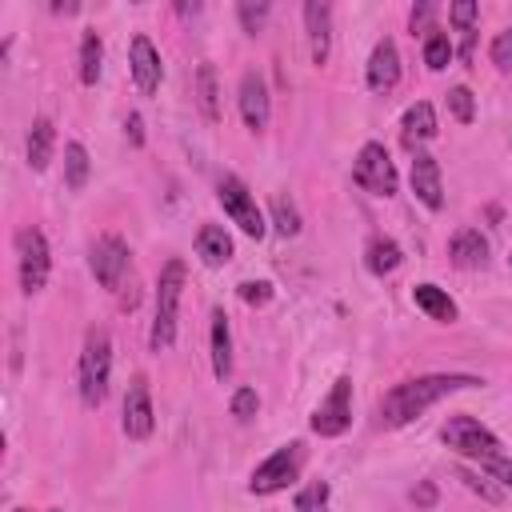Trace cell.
I'll return each instance as SVG.
<instances>
[{
  "mask_svg": "<svg viewBox=\"0 0 512 512\" xmlns=\"http://www.w3.org/2000/svg\"><path fill=\"white\" fill-rule=\"evenodd\" d=\"M400 136H404L408 148H416V144H424V140L436 136V112H432L428 100H416V104L404 112V120H400Z\"/></svg>",
  "mask_w": 512,
  "mask_h": 512,
  "instance_id": "cell-18",
  "label": "cell"
},
{
  "mask_svg": "<svg viewBox=\"0 0 512 512\" xmlns=\"http://www.w3.org/2000/svg\"><path fill=\"white\" fill-rule=\"evenodd\" d=\"M396 80H400V52L392 40H380L368 56V88L388 92V88H396Z\"/></svg>",
  "mask_w": 512,
  "mask_h": 512,
  "instance_id": "cell-16",
  "label": "cell"
},
{
  "mask_svg": "<svg viewBox=\"0 0 512 512\" xmlns=\"http://www.w3.org/2000/svg\"><path fill=\"white\" fill-rule=\"evenodd\" d=\"M152 424H156V416H152L148 380L136 376V380L128 384V396H124V420H120V428H124L128 440H144V436L152 432Z\"/></svg>",
  "mask_w": 512,
  "mask_h": 512,
  "instance_id": "cell-11",
  "label": "cell"
},
{
  "mask_svg": "<svg viewBox=\"0 0 512 512\" xmlns=\"http://www.w3.org/2000/svg\"><path fill=\"white\" fill-rule=\"evenodd\" d=\"M352 180L364 188V192H372V196H396V164H392V156H388V148L384 144H376V140H368L360 152H356V164H352Z\"/></svg>",
  "mask_w": 512,
  "mask_h": 512,
  "instance_id": "cell-4",
  "label": "cell"
},
{
  "mask_svg": "<svg viewBox=\"0 0 512 512\" xmlns=\"http://www.w3.org/2000/svg\"><path fill=\"white\" fill-rule=\"evenodd\" d=\"M456 476H460V480L468 484V492H476V496H484L488 504H500V500H504V492H500L496 484H488V476H480V472H472V468H460Z\"/></svg>",
  "mask_w": 512,
  "mask_h": 512,
  "instance_id": "cell-31",
  "label": "cell"
},
{
  "mask_svg": "<svg viewBox=\"0 0 512 512\" xmlns=\"http://www.w3.org/2000/svg\"><path fill=\"white\" fill-rule=\"evenodd\" d=\"M240 300L244 304H268L272 300V284L268 280H244L240 284Z\"/></svg>",
  "mask_w": 512,
  "mask_h": 512,
  "instance_id": "cell-36",
  "label": "cell"
},
{
  "mask_svg": "<svg viewBox=\"0 0 512 512\" xmlns=\"http://www.w3.org/2000/svg\"><path fill=\"white\" fill-rule=\"evenodd\" d=\"M196 252H200V260H204L208 268H220V264L232 260V236H228L220 224H204V228L196 232Z\"/></svg>",
  "mask_w": 512,
  "mask_h": 512,
  "instance_id": "cell-19",
  "label": "cell"
},
{
  "mask_svg": "<svg viewBox=\"0 0 512 512\" xmlns=\"http://www.w3.org/2000/svg\"><path fill=\"white\" fill-rule=\"evenodd\" d=\"M448 256L456 268H484L488 260V240L480 236V228H460L452 240H448Z\"/></svg>",
  "mask_w": 512,
  "mask_h": 512,
  "instance_id": "cell-17",
  "label": "cell"
},
{
  "mask_svg": "<svg viewBox=\"0 0 512 512\" xmlns=\"http://www.w3.org/2000/svg\"><path fill=\"white\" fill-rule=\"evenodd\" d=\"M508 264H512V252H508Z\"/></svg>",
  "mask_w": 512,
  "mask_h": 512,
  "instance_id": "cell-42",
  "label": "cell"
},
{
  "mask_svg": "<svg viewBox=\"0 0 512 512\" xmlns=\"http://www.w3.org/2000/svg\"><path fill=\"white\" fill-rule=\"evenodd\" d=\"M236 12H240L244 32H260V28L268 24V12H272V8H268V0H256V4H252V0H240Z\"/></svg>",
  "mask_w": 512,
  "mask_h": 512,
  "instance_id": "cell-30",
  "label": "cell"
},
{
  "mask_svg": "<svg viewBox=\"0 0 512 512\" xmlns=\"http://www.w3.org/2000/svg\"><path fill=\"white\" fill-rule=\"evenodd\" d=\"M480 468H484L488 476H496L500 484H512V456L492 452V456H484V460H480Z\"/></svg>",
  "mask_w": 512,
  "mask_h": 512,
  "instance_id": "cell-35",
  "label": "cell"
},
{
  "mask_svg": "<svg viewBox=\"0 0 512 512\" xmlns=\"http://www.w3.org/2000/svg\"><path fill=\"white\" fill-rule=\"evenodd\" d=\"M12 512H32V508H12ZM44 512H56V508H44Z\"/></svg>",
  "mask_w": 512,
  "mask_h": 512,
  "instance_id": "cell-41",
  "label": "cell"
},
{
  "mask_svg": "<svg viewBox=\"0 0 512 512\" xmlns=\"http://www.w3.org/2000/svg\"><path fill=\"white\" fill-rule=\"evenodd\" d=\"M448 60H452V40H448V32L428 28V40H424V64H428L432 72H440V68H448Z\"/></svg>",
  "mask_w": 512,
  "mask_h": 512,
  "instance_id": "cell-27",
  "label": "cell"
},
{
  "mask_svg": "<svg viewBox=\"0 0 512 512\" xmlns=\"http://www.w3.org/2000/svg\"><path fill=\"white\" fill-rule=\"evenodd\" d=\"M100 56H104L100 32H96V28H84V40H80V80H84L88 88L100 80Z\"/></svg>",
  "mask_w": 512,
  "mask_h": 512,
  "instance_id": "cell-25",
  "label": "cell"
},
{
  "mask_svg": "<svg viewBox=\"0 0 512 512\" xmlns=\"http://www.w3.org/2000/svg\"><path fill=\"white\" fill-rule=\"evenodd\" d=\"M160 76H164V64H160L156 44H152L144 32L132 36V80H136V88H140L144 96H152V92L160 88Z\"/></svg>",
  "mask_w": 512,
  "mask_h": 512,
  "instance_id": "cell-13",
  "label": "cell"
},
{
  "mask_svg": "<svg viewBox=\"0 0 512 512\" xmlns=\"http://www.w3.org/2000/svg\"><path fill=\"white\" fill-rule=\"evenodd\" d=\"M16 260H20V288L32 296L48 284L52 272V256H48V240L40 228H20L16 232Z\"/></svg>",
  "mask_w": 512,
  "mask_h": 512,
  "instance_id": "cell-7",
  "label": "cell"
},
{
  "mask_svg": "<svg viewBox=\"0 0 512 512\" xmlns=\"http://www.w3.org/2000/svg\"><path fill=\"white\" fill-rule=\"evenodd\" d=\"M476 16H480V4L476 0H456L452 8H448V20L468 36V32H476Z\"/></svg>",
  "mask_w": 512,
  "mask_h": 512,
  "instance_id": "cell-32",
  "label": "cell"
},
{
  "mask_svg": "<svg viewBox=\"0 0 512 512\" xmlns=\"http://www.w3.org/2000/svg\"><path fill=\"white\" fill-rule=\"evenodd\" d=\"M256 408H260L256 388H236V396H232V416H236V420H252Z\"/></svg>",
  "mask_w": 512,
  "mask_h": 512,
  "instance_id": "cell-34",
  "label": "cell"
},
{
  "mask_svg": "<svg viewBox=\"0 0 512 512\" xmlns=\"http://www.w3.org/2000/svg\"><path fill=\"white\" fill-rule=\"evenodd\" d=\"M480 384H484L480 376H464V372H432V376L404 380V384H396V388L384 392V400H380V424L384 428H404L420 412H428L436 400H444L452 392H464V388H480Z\"/></svg>",
  "mask_w": 512,
  "mask_h": 512,
  "instance_id": "cell-1",
  "label": "cell"
},
{
  "mask_svg": "<svg viewBox=\"0 0 512 512\" xmlns=\"http://www.w3.org/2000/svg\"><path fill=\"white\" fill-rule=\"evenodd\" d=\"M124 128H128V136H132V144H144V124H140V116L132 112L128 120H124Z\"/></svg>",
  "mask_w": 512,
  "mask_h": 512,
  "instance_id": "cell-38",
  "label": "cell"
},
{
  "mask_svg": "<svg viewBox=\"0 0 512 512\" xmlns=\"http://www.w3.org/2000/svg\"><path fill=\"white\" fill-rule=\"evenodd\" d=\"M308 424H312L316 436H340L352 424V380L348 376H340L332 384V392L316 404V412H312Z\"/></svg>",
  "mask_w": 512,
  "mask_h": 512,
  "instance_id": "cell-9",
  "label": "cell"
},
{
  "mask_svg": "<svg viewBox=\"0 0 512 512\" xmlns=\"http://www.w3.org/2000/svg\"><path fill=\"white\" fill-rule=\"evenodd\" d=\"M328 496H332L328 480H308V484L296 492V512H324V508H328Z\"/></svg>",
  "mask_w": 512,
  "mask_h": 512,
  "instance_id": "cell-29",
  "label": "cell"
},
{
  "mask_svg": "<svg viewBox=\"0 0 512 512\" xmlns=\"http://www.w3.org/2000/svg\"><path fill=\"white\" fill-rule=\"evenodd\" d=\"M448 108H452V116H456L460 124H472V116H476V104H472V92H468L464 84H456V88H448Z\"/></svg>",
  "mask_w": 512,
  "mask_h": 512,
  "instance_id": "cell-33",
  "label": "cell"
},
{
  "mask_svg": "<svg viewBox=\"0 0 512 512\" xmlns=\"http://www.w3.org/2000/svg\"><path fill=\"white\" fill-rule=\"evenodd\" d=\"M400 260H404V252H400V244H396L392 236H376V240L368 244V252H364V264H368V272H376V276L396 272Z\"/></svg>",
  "mask_w": 512,
  "mask_h": 512,
  "instance_id": "cell-23",
  "label": "cell"
},
{
  "mask_svg": "<svg viewBox=\"0 0 512 512\" xmlns=\"http://www.w3.org/2000/svg\"><path fill=\"white\" fill-rule=\"evenodd\" d=\"M64 184L72 192H80L88 184V148L80 140H68L64 144Z\"/></svg>",
  "mask_w": 512,
  "mask_h": 512,
  "instance_id": "cell-26",
  "label": "cell"
},
{
  "mask_svg": "<svg viewBox=\"0 0 512 512\" xmlns=\"http://www.w3.org/2000/svg\"><path fill=\"white\" fill-rule=\"evenodd\" d=\"M180 292H184V260H168L160 268V280H156V320H152V336H148L152 352H164L176 340Z\"/></svg>",
  "mask_w": 512,
  "mask_h": 512,
  "instance_id": "cell-2",
  "label": "cell"
},
{
  "mask_svg": "<svg viewBox=\"0 0 512 512\" xmlns=\"http://www.w3.org/2000/svg\"><path fill=\"white\" fill-rule=\"evenodd\" d=\"M412 192H416V200H420L424 208L440 212V204H444V180H440L436 156L416 152V160H412Z\"/></svg>",
  "mask_w": 512,
  "mask_h": 512,
  "instance_id": "cell-14",
  "label": "cell"
},
{
  "mask_svg": "<svg viewBox=\"0 0 512 512\" xmlns=\"http://www.w3.org/2000/svg\"><path fill=\"white\" fill-rule=\"evenodd\" d=\"M304 24H308L312 60L324 64L328 52H332V4H328V0H308V4H304Z\"/></svg>",
  "mask_w": 512,
  "mask_h": 512,
  "instance_id": "cell-15",
  "label": "cell"
},
{
  "mask_svg": "<svg viewBox=\"0 0 512 512\" xmlns=\"http://www.w3.org/2000/svg\"><path fill=\"white\" fill-rule=\"evenodd\" d=\"M88 264H92V276H96L104 288H112V292H116V288L124 284V276H128L132 252H128V244H124L120 236H100V240L92 244Z\"/></svg>",
  "mask_w": 512,
  "mask_h": 512,
  "instance_id": "cell-10",
  "label": "cell"
},
{
  "mask_svg": "<svg viewBox=\"0 0 512 512\" xmlns=\"http://www.w3.org/2000/svg\"><path fill=\"white\" fill-rule=\"evenodd\" d=\"M272 228L280 232V236H296L300 232V212H296V204L280 192V196H272Z\"/></svg>",
  "mask_w": 512,
  "mask_h": 512,
  "instance_id": "cell-28",
  "label": "cell"
},
{
  "mask_svg": "<svg viewBox=\"0 0 512 512\" xmlns=\"http://www.w3.org/2000/svg\"><path fill=\"white\" fill-rule=\"evenodd\" d=\"M108 376H112V336L104 328H92L80 352V400L88 408H96L108 396Z\"/></svg>",
  "mask_w": 512,
  "mask_h": 512,
  "instance_id": "cell-3",
  "label": "cell"
},
{
  "mask_svg": "<svg viewBox=\"0 0 512 512\" xmlns=\"http://www.w3.org/2000/svg\"><path fill=\"white\" fill-rule=\"evenodd\" d=\"M412 500H416V504H424V508H428V504H432V500H436V488H432V484H420V488H416V492H412Z\"/></svg>",
  "mask_w": 512,
  "mask_h": 512,
  "instance_id": "cell-40",
  "label": "cell"
},
{
  "mask_svg": "<svg viewBox=\"0 0 512 512\" xmlns=\"http://www.w3.org/2000/svg\"><path fill=\"white\" fill-rule=\"evenodd\" d=\"M52 148H56V128H52V120H48V116L32 120V128H28V168H32V172H44L48 160H52Z\"/></svg>",
  "mask_w": 512,
  "mask_h": 512,
  "instance_id": "cell-20",
  "label": "cell"
},
{
  "mask_svg": "<svg viewBox=\"0 0 512 512\" xmlns=\"http://www.w3.org/2000/svg\"><path fill=\"white\" fill-rule=\"evenodd\" d=\"M240 116L252 132H264L268 128V116H272V100H268V84L260 72H244L240 76Z\"/></svg>",
  "mask_w": 512,
  "mask_h": 512,
  "instance_id": "cell-12",
  "label": "cell"
},
{
  "mask_svg": "<svg viewBox=\"0 0 512 512\" xmlns=\"http://www.w3.org/2000/svg\"><path fill=\"white\" fill-rule=\"evenodd\" d=\"M300 464H304V444H300V440L280 444L264 464H256V472H252V480H248V492H256V496H272V492L288 488V480H296Z\"/></svg>",
  "mask_w": 512,
  "mask_h": 512,
  "instance_id": "cell-5",
  "label": "cell"
},
{
  "mask_svg": "<svg viewBox=\"0 0 512 512\" xmlns=\"http://www.w3.org/2000/svg\"><path fill=\"white\" fill-rule=\"evenodd\" d=\"M492 64L496 68H512V28L496 32V40H492Z\"/></svg>",
  "mask_w": 512,
  "mask_h": 512,
  "instance_id": "cell-37",
  "label": "cell"
},
{
  "mask_svg": "<svg viewBox=\"0 0 512 512\" xmlns=\"http://www.w3.org/2000/svg\"><path fill=\"white\" fill-rule=\"evenodd\" d=\"M440 440H444L452 452L468 456V460H484V456L500 452V440H496L476 416H448V424L440 428Z\"/></svg>",
  "mask_w": 512,
  "mask_h": 512,
  "instance_id": "cell-8",
  "label": "cell"
},
{
  "mask_svg": "<svg viewBox=\"0 0 512 512\" xmlns=\"http://www.w3.org/2000/svg\"><path fill=\"white\" fill-rule=\"evenodd\" d=\"M212 372H216V380H228V372H232V332H228L224 308L212 312Z\"/></svg>",
  "mask_w": 512,
  "mask_h": 512,
  "instance_id": "cell-21",
  "label": "cell"
},
{
  "mask_svg": "<svg viewBox=\"0 0 512 512\" xmlns=\"http://www.w3.org/2000/svg\"><path fill=\"white\" fill-rule=\"evenodd\" d=\"M412 300H416L420 312H428V316L440 320V324H452V320H456L452 296H448L444 288H436V284H416V288H412Z\"/></svg>",
  "mask_w": 512,
  "mask_h": 512,
  "instance_id": "cell-22",
  "label": "cell"
},
{
  "mask_svg": "<svg viewBox=\"0 0 512 512\" xmlns=\"http://www.w3.org/2000/svg\"><path fill=\"white\" fill-rule=\"evenodd\" d=\"M428 16H432V4H416L408 20H412V28H424V24H428Z\"/></svg>",
  "mask_w": 512,
  "mask_h": 512,
  "instance_id": "cell-39",
  "label": "cell"
},
{
  "mask_svg": "<svg viewBox=\"0 0 512 512\" xmlns=\"http://www.w3.org/2000/svg\"><path fill=\"white\" fill-rule=\"evenodd\" d=\"M196 104H200L208 124H220V92H216V68L212 64L196 68Z\"/></svg>",
  "mask_w": 512,
  "mask_h": 512,
  "instance_id": "cell-24",
  "label": "cell"
},
{
  "mask_svg": "<svg viewBox=\"0 0 512 512\" xmlns=\"http://www.w3.org/2000/svg\"><path fill=\"white\" fill-rule=\"evenodd\" d=\"M216 200L224 204V212H228V220L244 232V236H252V240H260L264 236V212L256 208V200H252V192L244 188V180L240 176H220V184H216Z\"/></svg>",
  "mask_w": 512,
  "mask_h": 512,
  "instance_id": "cell-6",
  "label": "cell"
}]
</instances>
